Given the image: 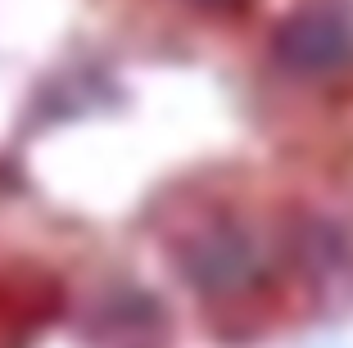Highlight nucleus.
Listing matches in <instances>:
<instances>
[{"label":"nucleus","mask_w":353,"mask_h":348,"mask_svg":"<svg viewBox=\"0 0 353 348\" xmlns=\"http://www.w3.org/2000/svg\"><path fill=\"white\" fill-rule=\"evenodd\" d=\"M276 59L294 77H340L353 68V19L335 5H303L276 37Z\"/></svg>","instance_id":"obj_1"},{"label":"nucleus","mask_w":353,"mask_h":348,"mask_svg":"<svg viewBox=\"0 0 353 348\" xmlns=\"http://www.w3.org/2000/svg\"><path fill=\"white\" fill-rule=\"evenodd\" d=\"M181 267L199 289L213 294H240L268 272V249L250 236V226L240 222H208L186 249Z\"/></svg>","instance_id":"obj_2"},{"label":"nucleus","mask_w":353,"mask_h":348,"mask_svg":"<svg viewBox=\"0 0 353 348\" xmlns=\"http://www.w3.org/2000/svg\"><path fill=\"white\" fill-rule=\"evenodd\" d=\"M218 5H227V0H218Z\"/></svg>","instance_id":"obj_3"}]
</instances>
